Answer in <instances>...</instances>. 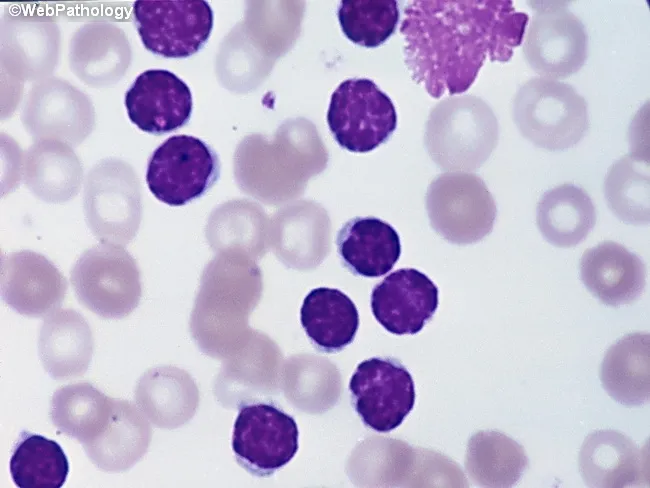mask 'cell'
Here are the masks:
<instances>
[{
	"label": "cell",
	"mask_w": 650,
	"mask_h": 488,
	"mask_svg": "<svg viewBox=\"0 0 650 488\" xmlns=\"http://www.w3.org/2000/svg\"><path fill=\"white\" fill-rule=\"evenodd\" d=\"M528 16L504 0H416L404 8V62L428 94L465 92L487 59L506 62Z\"/></svg>",
	"instance_id": "6da1fadb"
},
{
	"label": "cell",
	"mask_w": 650,
	"mask_h": 488,
	"mask_svg": "<svg viewBox=\"0 0 650 488\" xmlns=\"http://www.w3.org/2000/svg\"><path fill=\"white\" fill-rule=\"evenodd\" d=\"M512 115L522 136L548 151L575 146L589 128L585 99L568 83L543 77L519 88Z\"/></svg>",
	"instance_id": "7a4b0ae2"
},
{
	"label": "cell",
	"mask_w": 650,
	"mask_h": 488,
	"mask_svg": "<svg viewBox=\"0 0 650 488\" xmlns=\"http://www.w3.org/2000/svg\"><path fill=\"white\" fill-rule=\"evenodd\" d=\"M497 141V119L476 96L446 98L430 114L426 142L432 158L443 169L478 168Z\"/></svg>",
	"instance_id": "3957f363"
},
{
	"label": "cell",
	"mask_w": 650,
	"mask_h": 488,
	"mask_svg": "<svg viewBox=\"0 0 650 488\" xmlns=\"http://www.w3.org/2000/svg\"><path fill=\"white\" fill-rule=\"evenodd\" d=\"M79 302L106 319L129 315L141 297L140 273L122 245L100 243L81 254L71 270Z\"/></svg>",
	"instance_id": "277c9868"
},
{
	"label": "cell",
	"mask_w": 650,
	"mask_h": 488,
	"mask_svg": "<svg viewBox=\"0 0 650 488\" xmlns=\"http://www.w3.org/2000/svg\"><path fill=\"white\" fill-rule=\"evenodd\" d=\"M87 224L102 243L126 245L140 222L138 179L119 159H104L88 173L84 187Z\"/></svg>",
	"instance_id": "5b68a950"
},
{
	"label": "cell",
	"mask_w": 650,
	"mask_h": 488,
	"mask_svg": "<svg viewBox=\"0 0 650 488\" xmlns=\"http://www.w3.org/2000/svg\"><path fill=\"white\" fill-rule=\"evenodd\" d=\"M327 123L342 148L366 153L393 134L397 114L391 99L372 80L351 78L333 92Z\"/></svg>",
	"instance_id": "8992f818"
},
{
	"label": "cell",
	"mask_w": 650,
	"mask_h": 488,
	"mask_svg": "<svg viewBox=\"0 0 650 488\" xmlns=\"http://www.w3.org/2000/svg\"><path fill=\"white\" fill-rule=\"evenodd\" d=\"M219 173L218 156L206 142L194 136L174 135L152 153L146 182L159 201L182 206L204 195Z\"/></svg>",
	"instance_id": "52a82bcc"
},
{
	"label": "cell",
	"mask_w": 650,
	"mask_h": 488,
	"mask_svg": "<svg viewBox=\"0 0 650 488\" xmlns=\"http://www.w3.org/2000/svg\"><path fill=\"white\" fill-rule=\"evenodd\" d=\"M133 16L145 48L166 58L198 52L213 28V12L204 0H137Z\"/></svg>",
	"instance_id": "ba28073f"
},
{
	"label": "cell",
	"mask_w": 650,
	"mask_h": 488,
	"mask_svg": "<svg viewBox=\"0 0 650 488\" xmlns=\"http://www.w3.org/2000/svg\"><path fill=\"white\" fill-rule=\"evenodd\" d=\"M534 7L523 44L525 60L543 78L565 79L579 71L587 59L586 29L564 4Z\"/></svg>",
	"instance_id": "9c48e42d"
},
{
	"label": "cell",
	"mask_w": 650,
	"mask_h": 488,
	"mask_svg": "<svg viewBox=\"0 0 650 488\" xmlns=\"http://www.w3.org/2000/svg\"><path fill=\"white\" fill-rule=\"evenodd\" d=\"M427 207L433 227L451 242L480 240L494 224L496 207L483 181L473 174L448 173L430 186Z\"/></svg>",
	"instance_id": "30bf717a"
},
{
	"label": "cell",
	"mask_w": 650,
	"mask_h": 488,
	"mask_svg": "<svg viewBox=\"0 0 650 488\" xmlns=\"http://www.w3.org/2000/svg\"><path fill=\"white\" fill-rule=\"evenodd\" d=\"M299 431L293 417L273 404L243 405L234 423L232 449L238 462L256 475L282 468L298 450Z\"/></svg>",
	"instance_id": "8fae6325"
},
{
	"label": "cell",
	"mask_w": 650,
	"mask_h": 488,
	"mask_svg": "<svg viewBox=\"0 0 650 488\" xmlns=\"http://www.w3.org/2000/svg\"><path fill=\"white\" fill-rule=\"evenodd\" d=\"M349 389L364 424L378 432L397 428L415 403L411 374L389 358L374 357L361 362L350 379Z\"/></svg>",
	"instance_id": "7c38bea8"
},
{
	"label": "cell",
	"mask_w": 650,
	"mask_h": 488,
	"mask_svg": "<svg viewBox=\"0 0 650 488\" xmlns=\"http://www.w3.org/2000/svg\"><path fill=\"white\" fill-rule=\"evenodd\" d=\"M66 290L63 274L40 253L20 250L1 259L2 299L21 315H49L62 303Z\"/></svg>",
	"instance_id": "4fadbf2b"
},
{
	"label": "cell",
	"mask_w": 650,
	"mask_h": 488,
	"mask_svg": "<svg viewBox=\"0 0 650 488\" xmlns=\"http://www.w3.org/2000/svg\"><path fill=\"white\" fill-rule=\"evenodd\" d=\"M124 103L131 122L152 134H164L184 126L193 106L187 84L164 69H150L138 75L127 90Z\"/></svg>",
	"instance_id": "5bb4252c"
},
{
	"label": "cell",
	"mask_w": 650,
	"mask_h": 488,
	"mask_svg": "<svg viewBox=\"0 0 650 488\" xmlns=\"http://www.w3.org/2000/svg\"><path fill=\"white\" fill-rule=\"evenodd\" d=\"M437 307V286L414 268L392 272L373 288L371 294L374 317L388 332L396 335L421 331Z\"/></svg>",
	"instance_id": "9a60e30c"
},
{
	"label": "cell",
	"mask_w": 650,
	"mask_h": 488,
	"mask_svg": "<svg viewBox=\"0 0 650 488\" xmlns=\"http://www.w3.org/2000/svg\"><path fill=\"white\" fill-rule=\"evenodd\" d=\"M580 274L586 288L602 303L613 307L633 303L646 284L642 260L613 241L587 249L580 261Z\"/></svg>",
	"instance_id": "2e32d148"
},
{
	"label": "cell",
	"mask_w": 650,
	"mask_h": 488,
	"mask_svg": "<svg viewBox=\"0 0 650 488\" xmlns=\"http://www.w3.org/2000/svg\"><path fill=\"white\" fill-rule=\"evenodd\" d=\"M51 90L50 81L32 89L23 116L27 131L38 140H56L66 144L78 145L91 132L94 116H85L87 109L85 96L71 100L78 90L72 86L64 92Z\"/></svg>",
	"instance_id": "e0dca14e"
},
{
	"label": "cell",
	"mask_w": 650,
	"mask_h": 488,
	"mask_svg": "<svg viewBox=\"0 0 650 488\" xmlns=\"http://www.w3.org/2000/svg\"><path fill=\"white\" fill-rule=\"evenodd\" d=\"M93 335L85 318L73 309L47 315L38 339V353L48 375L65 380L83 375L93 355Z\"/></svg>",
	"instance_id": "ac0fdd59"
},
{
	"label": "cell",
	"mask_w": 650,
	"mask_h": 488,
	"mask_svg": "<svg viewBox=\"0 0 650 488\" xmlns=\"http://www.w3.org/2000/svg\"><path fill=\"white\" fill-rule=\"evenodd\" d=\"M343 264L354 274L375 278L385 275L401 254L400 238L388 223L375 217L346 222L336 238Z\"/></svg>",
	"instance_id": "d6986e66"
},
{
	"label": "cell",
	"mask_w": 650,
	"mask_h": 488,
	"mask_svg": "<svg viewBox=\"0 0 650 488\" xmlns=\"http://www.w3.org/2000/svg\"><path fill=\"white\" fill-rule=\"evenodd\" d=\"M150 429L129 401L114 399L113 410L102 432L83 444L86 455L100 470L123 472L138 462L147 450Z\"/></svg>",
	"instance_id": "ffe728a7"
},
{
	"label": "cell",
	"mask_w": 650,
	"mask_h": 488,
	"mask_svg": "<svg viewBox=\"0 0 650 488\" xmlns=\"http://www.w3.org/2000/svg\"><path fill=\"white\" fill-rule=\"evenodd\" d=\"M536 222L552 245L570 248L586 239L596 224V209L581 187L565 183L546 191L538 202Z\"/></svg>",
	"instance_id": "44dd1931"
},
{
	"label": "cell",
	"mask_w": 650,
	"mask_h": 488,
	"mask_svg": "<svg viewBox=\"0 0 650 488\" xmlns=\"http://www.w3.org/2000/svg\"><path fill=\"white\" fill-rule=\"evenodd\" d=\"M649 333H630L605 354L601 382L607 393L625 406H640L650 395Z\"/></svg>",
	"instance_id": "7402d4cb"
},
{
	"label": "cell",
	"mask_w": 650,
	"mask_h": 488,
	"mask_svg": "<svg viewBox=\"0 0 650 488\" xmlns=\"http://www.w3.org/2000/svg\"><path fill=\"white\" fill-rule=\"evenodd\" d=\"M300 320L311 342L325 352L340 351L352 343L359 327L354 302L342 291L328 287L307 294Z\"/></svg>",
	"instance_id": "603a6c76"
},
{
	"label": "cell",
	"mask_w": 650,
	"mask_h": 488,
	"mask_svg": "<svg viewBox=\"0 0 650 488\" xmlns=\"http://www.w3.org/2000/svg\"><path fill=\"white\" fill-rule=\"evenodd\" d=\"M82 181V167L73 150L56 140H39L27 152L24 182L32 193L49 203L73 198Z\"/></svg>",
	"instance_id": "cb8c5ba5"
},
{
	"label": "cell",
	"mask_w": 650,
	"mask_h": 488,
	"mask_svg": "<svg viewBox=\"0 0 650 488\" xmlns=\"http://www.w3.org/2000/svg\"><path fill=\"white\" fill-rule=\"evenodd\" d=\"M637 447L625 435L599 431L585 441L580 453L584 479L591 486L623 487L637 482L641 467Z\"/></svg>",
	"instance_id": "d4e9b609"
},
{
	"label": "cell",
	"mask_w": 650,
	"mask_h": 488,
	"mask_svg": "<svg viewBox=\"0 0 650 488\" xmlns=\"http://www.w3.org/2000/svg\"><path fill=\"white\" fill-rule=\"evenodd\" d=\"M110 398L90 383H75L57 389L50 402V418L65 435L82 445L105 428L113 410Z\"/></svg>",
	"instance_id": "484cf974"
},
{
	"label": "cell",
	"mask_w": 650,
	"mask_h": 488,
	"mask_svg": "<svg viewBox=\"0 0 650 488\" xmlns=\"http://www.w3.org/2000/svg\"><path fill=\"white\" fill-rule=\"evenodd\" d=\"M604 195L621 221L634 226L649 223V157L645 150L633 151L610 166Z\"/></svg>",
	"instance_id": "4316f807"
},
{
	"label": "cell",
	"mask_w": 650,
	"mask_h": 488,
	"mask_svg": "<svg viewBox=\"0 0 650 488\" xmlns=\"http://www.w3.org/2000/svg\"><path fill=\"white\" fill-rule=\"evenodd\" d=\"M136 401L149 418L160 426L185 421L196 404V389L188 376L175 369L146 373L136 387Z\"/></svg>",
	"instance_id": "83f0119b"
},
{
	"label": "cell",
	"mask_w": 650,
	"mask_h": 488,
	"mask_svg": "<svg viewBox=\"0 0 650 488\" xmlns=\"http://www.w3.org/2000/svg\"><path fill=\"white\" fill-rule=\"evenodd\" d=\"M19 488H60L69 474V462L61 446L45 436L22 431L9 463Z\"/></svg>",
	"instance_id": "f1b7e54d"
},
{
	"label": "cell",
	"mask_w": 650,
	"mask_h": 488,
	"mask_svg": "<svg viewBox=\"0 0 650 488\" xmlns=\"http://www.w3.org/2000/svg\"><path fill=\"white\" fill-rule=\"evenodd\" d=\"M341 29L353 43L373 48L395 32L400 12L394 0H343L337 12Z\"/></svg>",
	"instance_id": "f546056e"
},
{
	"label": "cell",
	"mask_w": 650,
	"mask_h": 488,
	"mask_svg": "<svg viewBox=\"0 0 650 488\" xmlns=\"http://www.w3.org/2000/svg\"><path fill=\"white\" fill-rule=\"evenodd\" d=\"M474 473L491 485L512 486L528 467L524 448L505 435L493 433L476 438L470 452Z\"/></svg>",
	"instance_id": "4dcf8cb0"
}]
</instances>
